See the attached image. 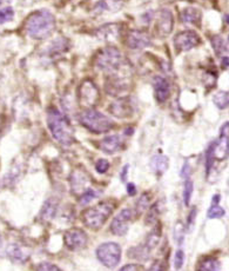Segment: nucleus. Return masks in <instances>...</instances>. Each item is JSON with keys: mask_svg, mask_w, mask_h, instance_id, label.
Wrapping results in <instances>:
<instances>
[{"mask_svg": "<svg viewBox=\"0 0 229 271\" xmlns=\"http://www.w3.org/2000/svg\"><path fill=\"white\" fill-rule=\"evenodd\" d=\"M25 27L28 36L41 40L52 35L55 29V18L50 11H38L27 19Z\"/></svg>", "mask_w": 229, "mask_h": 271, "instance_id": "obj_2", "label": "nucleus"}, {"mask_svg": "<svg viewBox=\"0 0 229 271\" xmlns=\"http://www.w3.org/2000/svg\"><path fill=\"white\" fill-rule=\"evenodd\" d=\"M121 30L118 24H106L97 30V37L101 40L115 41L120 37Z\"/></svg>", "mask_w": 229, "mask_h": 271, "instance_id": "obj_17", "label": "nucleus"}, {"mask_svg": "<svg viewBox=\"0 0 229 271\" xmlns=\"http://www.w3.org/2000/svg\"><path fill=\"white\" fill-rule=\"evenodd\" d=\"M227 47L229 49V37H228V46H227Z\"/></svg>", "mask_w": 229, "mask_h": 271, "instance_id": "obj_48", "label": "nucleus"}, {"mask_svg": "<svg viewBox=\"0 0 229 271\" xmlns=\"http://www.w3.org/2000/svg\"><path fill=\"white\" fill-rule=\"evenodd\" d=\"M191 174H192L191 165H189L188 162H186L185 164H183L182 169H181V172H180L181 177H182V178H185V179H188L189 176H191Z\"/></svg>", "mask_w": 229, "mask_h": 271, "instance_id": "obj_38", "label": "nucleus"}, {"mask_svg": "<svg viewBox=\"0 0 229 271\" xmlns=\"http://www.w3.org/2000/svg\"><path fill=\"white\" fill-rule=\"evenodd\" d=\"M160 213V210H159V203H155L153 207H151V210L148 211V213H147V217H146V224L147 225H154L155 223H157V219H158V216H159Z\"/></svg>", "mask_w": 229, "mask_h": 271, "instance_id": "obj_33", "label": "nucleus"}, {"mask_svg": "<svg viewBox=\"0 0 229 271\" xmlns=\"http://www.w3.org/2000/svg\"><path fill=\"white\" fill-rule=\"evenodd\" d=\"M183 263H185V252L183 250L179 249L175 253V258H174V267L176 270H180L181 268L183 267Z\"/></svg>", "mask_w": 229, "mask_h": 271, "instance_id": "obj_36", "label": "nucleus"}, {"mask_svg": "<svg viewBox=\"0 0 229 271\" xmlns=\"http://www.w3.org/2000/svg\"><path fill=\"white\" fill-rule=\"evenodd\" d=\"M127 194H129V196H135L137 194V188H135V185L133 184V183H129V184H127Z\"/></svg>", "mask_w": 229, "mask_h": 271, "instance_id": "obj_41", "label": "nucleus"}, {"mask_svg": "<svg viewBox=\"0 0 229 271\" xmlns=\"http://www.w3.org/2000/svg\"><path fill=\"white\" fill-rule=\"evenodd\" d=\"M220 200H221V196L220 194H215L213 197V199H211V204H219Z\"/></svg>", "mask_w": 229, "mask_h": 271, "instance_id": "obj_45", "label": "nucleus"}, {"mask_svg": "<svg viewBox=\"0 0 229 271\" xmlns=\"http://www.w3.org/2000/svg\"><path fill=\"white\" fill-rule=\"evenodd\" d=\"M79 120L81 125L85 126L92 134H105L114 128V121L106 115L101 114L94 109H86L79 115Z\"/></svg>", "mask_w": 229, "mask_h": 271, "instance_id": "obj_4", "label": "nucleus"}, {"mask_svg": "<svg viewBox=\"0 0 229 271\" xmlns=\"http://www.w3.org/2000/svg\"><path fill=\"white\" fill-rule=\"evenodd\" d=\"M127 46L133 50H142L146 47H149L152 45V39L148 33L143 31H131L126 37Z\"/></svg>", "mask_w": 229, "mask_h": 271, "instance_id": "obj_12", "label": "nucleus"}, {"mask_svg": "<svg viewBox=\"0 0 229 271\" xmlns=\"http://www.w3.org/2000/svg\"><path fill=\"white\" fill-rule=\"evenodd\" d=\"M221 66L223 69H229V56H223L221 59Z\"/></svg>", "mask_w": 229, "mask_h": 271, "instance_id": "obj_43", "label": "nucleus"}, {"mask_svg": "<svg viewBox=\"0 0 229 271\" xmlns=\"http://www.w3.org/2000/svg\"><path fill=\"white\" fill-rule=\"evenodd\" d=\"M99 194L97 191H94L93 189L89 188L86 193H84L80 197H79V203H80L83 207H85V205H88L90 202H93V200L97 198Z\"/></svg>", "mask_w": 229, "mask_h": 271, "instance_id": "obj_31", "label": "nucleus"}, {"mask_svg": "<svg viewBox=\"0 0 229 271\" xmlns=\"http://www.w3.org/2000/svg\"><path fill=\"white\" fill-rule=\"evenodd\" d=\"M174 19L173 15L169 10H162L159 16V20H158V29L161 36H168L173 31Z\"/></svg>", "mask_w": 229, "mask_h": 271, "instance_id": "obj_19", "label": "nucleus"}, {"mask_svg": "<svg viewBox=\"0 0 229 271\" xmlns=\"http://www.w3.org/2000/svg\"><path fill=\"white\" fill-rule=\"evenodd\" d=\"M97 66L103 71L113 75L125 67V60L117 47L107 46L97 56Z\"/></svg>", "mask_w": 229, "mask_h": 271, "instance_id": "obj_5", "label": "nucleus"}, {"mask_svg": "<svg viewBox=\"0 0 229 271\" xmlns=\"http://www.w3.org/2000/svg\"><path fill=\"white\" fill-rule=\"evenodd\" d=\"M58 211V202L54 198H49L42 205L40 210V219L42 222L49 223L55 217Z\"/></svg>", "mask_w": 229, "mask_h": 271, "instance_id": "obj_20", "label": "nucleus"}, {"mask_svg": "<svg viewBox=\"0 0 229 271\" xmlns=\"http://www.w3.org/2000/svg\"><path fill=\"white\" fill-rule=\"evenodd\" d=\"M47 125L53 138L61 145L70 146L74 142V134L70 121L54 107H51L47 112Z\"/></svg>", "mask_w": 229, "mask_h": 271, "instance_id": "obj_1", "label": "nucleus"}, {"mask_svg": "<svg viewBox=\"0 0 229 271\" xmlns=\"http://www.w3.org/2000/svg\"><path fill=\"white\" fill-rule=\"evenodd\" d=\"M108 169H109V162L107 159H104V158L99 159L97 164H95V170H97L99 174H106V172L108 171Z\"/></svg>", "mask_w": 229, "mask_h": 271, "instance_id": "obj_37", "label": "nucleus"}, {"mask_svg": "<svg viewBox=\"0 0 229 271\" xmlns=\"http://www.w3.org/2000/svg\"><path fill=\"white\" fill-rule=\"evenodd\" d=\"M127 172H128V165H126L125 168L123 169V172H121V180H123V182H125L127 179Z\"/></svg>", "mask_w": 229, "mask_h": 271, "instance_id": "obj_44", "label": "nucleus"}, {"mask_svg": "<svg viewBox=\"0 0 229 271\" xmlns=\"http://www.w3.org/2000/svg\"><path fill=\"white\" fill-rule=\"evenodd\" d=\"M2 1H4V0H0V4H1V2H2Z\"/></svg>", "mask_w": 229, "mask_h": 271, "instance_id": "obj_49", "label": "nucleus"}, {"mask_svg": "<svg viewBox=\"0 0 229 271\" xmlns=\"http://www.w3.org/2000/svg\"><path fill=\"white\" fill-rule=\"evenodd\" d=\"M6 255L14 263L24 264L30 259V251L25 245L18 244V243H11L6 248Z\"/></svg>", "mask_w": 229, "mask_h": 271, "instance_id": "obj_14", "label": "nucleus"}, {"mask_svg": "<svg viewBox=\"0 0 229 271\" xmlns=\"http://www.w3.org/2000/svg\"><path fill=\"white\" fill-rule=\"evenodd\" d=\"M149 253H151V250L146 247L145 244H141L139 247L132 248L129 250L128 255L129 257L135 259H139V261H147L149 258Z\"/></svg>", "mask_w": 229, "mask_h": 271, "instance_id": "obj_24", "label": "nucleus"}, {"mask_svg": "<svg viewBox=\"0 0 229 271\" xmlns=\"http://www.w3.org/2000/svg\"><path fill=\"white\" fill-rule=\"evenodd\" d=\"M200 271H222L221 264L215 257H207L200 264Z\"/></svg>", "mask_w": 229, "mask_h": 271, "instance_id": "obj_26", "label": "nucleus"}, {"mask_svg": "<svg viewBox=\"0 0 229 271\" xmlns=\"http://www.w3.org/2000/svg\"><path fill=\"white\" fill-rule=\"evenodd\" d=\"M225 18H226V21H227V22H229V15H226V17H225Z\"/></svg>", "mask_w": 229, "mask_h": 271, "instance_id": "obj_47", "label": "nucleus"}, {"mask_svg": "<svg viewBox=\"0 0 229 271\" xmlns=\"http://www.w3.org/2000/svg\"><path fill=\"white\" fill-rule=\"evenodd\" d=\"M193 182L191 179H186L185 185H183V203H185L186 207H188L191 204L192 196H193Z\"/></svg>", "mask_w": 229, "mask_h": 271, "instance_id": "obj_30", "label": "nucleus"}, {"mask_svg": "<svg viewBox=\"0 0 229 271\" xmlns=\"http://www.w3.org/2000/svg\"><path fill=\"white\" fill-rule=\"evenodd\" d=\"M64 243L69 250L80 251L86 248L87 243H88V237L81 229L73 228L66 231L64 236Z\"/></svg>", "mask_w": 229, "mask_h": 271, "instance_id": "obj_9", "label": "nucleus"}, {"mask_svg": "<svg viewBox=\"0 0 229 271\" xmlns=\"http://www.w3.org/2000/svg\"><path fill=\"white\" fill-rule=\"evenodd\" d=\"M213 101L220 110H225L229 105V95L225 91H219L214 96Z\"/></svg>", "mask_w": 229, "mask_h": 271, "instance_id": "obj_28", "label": "nucleus"}, {"mask_svg": "<svg viewBox=\"0 0 229 271\" xmlns=\"http://www.w3.org/2000/svg\"><path fill=\"white\" fill-rule=\"evenodd\" d=\"M115 209V202L112 199H105L99 202L94 207L85 209L81 213L84 224L90 230H99L105 225L107 219Z\"/></svg>", "mask_w": 229, "mask_h": 271, "instance_id": "obj_3", "label": "nucleus"}, {"mask_svg": "<svg viewBox=\"0 0 229 271\" xmlns=\"http://www.w3.org/2000/svg\"><path fill=\"white\" fill-rule=\"evenodd\" d=\"M152 169L155 174H165L167 169H168V158L166 156H154L152 158V162H151Z\"/></svg>", "mask_w": 229, "mask_h": 271, "instance_id": "obj_23", "label": "nucleus"}, {"mask_svg": "<svg viewBox=\"0 0 229 271\" xmlns=\"http://www.w3.org/2000/svg\"><path fill=\"white\" fill-rule=\"evenodd\" d=\"M152 203V194L149 193H145L140 196V198L138 199L137 205H135V213L137 216H141L143 213V211H146L149 208Z\"/></svg>", "mask_w": 229, "mask_h": 271, "instance_id": "obj_25", "label": "nucleus"}, {"mask_svg": "<svg viewBox=\"0 0 229 271\" xmlns=\"http://www.w3.org/2000/svg\"><path fill=\"white\" fill-rule=\"evenodd\" d=\"M147 271H163V265L161 261H155Z\"/></svg>", "mask_w": 229, "mask_h": 271, "instance_id": "obj_40", "label": "nucleus"}, {"mask_svg": "<svg viewBox=\"0 0 229 271\" xmlns=\"http://www.w3.org/2000/svg\"><path fill=\"white\" fill-rule=\"evenodd\" d=\"M173 233H174L175 242H176V244L179 245V247H181V245L183 244V241H185V236H186V230L182 223L177 222L176 224H175Z\"/></svg>", "mask_w": 229, "mask_h": 271, "instance_id": "obj_29", "label": "nucleus"}, {"mask_svg": "<svg viewBox=\"0 0 229 271\" xmlns=\"http://www.w3.org/2000/svg\"><path fill=\"white\" fill-rule=\"evenodd\" d=\"M181 20L188 26H200L202 19V13L196 7H187L181 12Z\"/></svg>", "mask_w": 229, "mask_h": 271, "instance_id": "obj_18", "label": "nucleus"}, {"mask_svg": "<svg viewBox=\"0 0 229 271\" xmlns=\"http://www.w3.org/2000/svg\"><path fill=\"white\" fill-rule=\"evenodd\" d=\"M226 214L225 209L220 207L219 204H211V208L208 209L207 217L209 219H215V218H222Z\"/></svg>", "mask_w": 229, "mask_h": 271, "instance_id": "obj_32", "label": "nucleus"}, {"mask_svg": "<svg viewBox=\"0 0 229 271\" xmlns=\"http://www.w3.org/2000/svg\"><path fill=\"white\" fill-rule=\"evenodd\" d=\"M211 47H213L214 51H215L216 55L221 56L222 53H225L226 50H227V44L225 43V40H223V38L221 36H219V35L211 36Z\"/></svg>", "mask_w": 229, "mask_h": 271, "instance_id": "obj_27", "label": "nucleus"}, {"mask_svg": "<svg viewBox=\"0 0 229 271\" xmlns=\"http://www.w3.org/2000/svg\"><path fill=\"white\" fill-rule=\"evenodd\" d=\"M123 7V1L121 0H100L95 5V12L104 13V12H118Z\"/></svg>", "mask_w": 229, "mask_h": 271, "instance_id": "obj_21", "label": "nucleus"}, {"mask_svg": "<svg viewBox=\"0 0 229 271\" xmlns=\"http://www.w3.org/2000/svg\"><path fill=\"white\" fill-rule=\"evenodd\" d=\"M2 245H4V239H2L1 233H0V255H1V251H2Z\"/></svg>", "mask_w": 229, "mask_h": 271, "instance_id": "obj_46", "label": "nucleus"}, {"mask_svg": "<svg viewBox=\"0 0 229 271\" xmlns=\"http://www.w3.org/2000/svg\"><path fill=\"white\" fill-rule=\"evenodd\" d=\"M153 89H154L155 99L159 103H165L171 96V85L166 78L157 76L153 78Z\"/></svg>", "mask_w": 229, "mask_h": 271, "instance_id": "obj_15", "label": "nucleus"}, {"mask_svg": "<svg viewBox=\"0 0 229 271\" xmlns=\"http://www.w3.org/2000/svg\"><path fill=\"white\" fill-rule=\"evenodd\" d=\"M201 44V38L194 31H182L174 37V46L179 52H187Z\"/></svg>", "mask_w": 229, "mask_h": 271, "instance_id": "obj_8", "label": "nucleus"}, {"mask_svg": "<svg viewBox=\"0 0 229 271\" xmlns=\"http://www.w3.org/2000/svg\"><path fill=\"white\" fill-rule=\"evenodd\" d=\"M14 17V11L12 7L7 6L0 10V24H5V22L11 21Z\"/></svg>", "mask_w": 229, "mask_h": 271, "instance_id": "obj_34", "label": "nucleus"}, {"mask_svg": "<svg viewBox=\"0 0 229 271\" xmlns=\"http://www.w3.org/2000/svg\"><path fill=\"white\" fill-rule=\"evenodd\" d=\"M161 235H162V228H161V224L160 223H155V224L153 225L152 231L148 233V236L146 237V241L143 244H145L146 247L152 251L158 244H159Z\"/></svg>", "mask_w": 229, "mask_h": 271, "instance_id": "obj_22", "label": "nucleus"}, {"mask_svg": "<svg viewBox=\"0 0 229 271\" xmlns=\"http://www.w3.org/2000/svg\"><path fill=\"white\" fill-rule=\"evenodd\" d=\"M70 183L72 193L74 194L75 196H78V198L89 189L88 174H87L86 172H84L83 170L73 171L72 174H70Z\"/></svg>", "mask_w": 229, "mask_h": 271, "instance_id": "obj_11", "label": "nucleus"}, {"mask_svg": "<svg viewBox=\"0 0 229 271\" xmlns=\"http://www.w3.org/2000/svg\"><path fill=\"white\" fill-rule=\"evenodd\" d=\"M35 271H63L58 265L50 262H41L35 267Z\"/></svg>", "mask_w": 229, "mask_h": 271, "instance_id": "obj_35", "label": "nucleus"}, {"mask_svg": "<svg viewBox=\"0 0 229 271\" xmlns=\"http://www.w3.org/2000/svg\"><path fill=\"white\" fill-rule=\"evenodd\" d=\"M119 271H138V267L135 264H127Z\"/></svg>", "mask_w": 229, "mask_h": 271, "instance_id": "obj_42", "label": "nucleus"}, {"mask_svg": "<svg viewBox=\"0 0 229 271\" xmlns=\"http://www.w3.org/2000/svg\"><path fill=\"white\" fill-rule=\"evenodd\" d=\"M95 255L101 264L108 269H114L121 261V248L118 243H103L95 250Z\"/></svg>", "mask_w": 229, "mask_h": 271, "instance_id": "obj_6", "label": "nucleus"}, {"mask_svg": "<svg viewBox=\"0 0 229 271\" xmlns=\"http://www.w3.org/2000/svg\"><path fill=\"white\" fill-rule=\"evenodd\" d=\"M78 99L81 106L89 107L94 106L99 100V91L95 84L90 80H85L80 84L78 90Z\"/></svg>", "mask_w": 229, "mask_h": 271, "instance_id": "obj_7", "label": "nucleus"}, {"mask_svg": "<svg viewBox=\"0 0 229 271\" xmlns=\"http://www.w3.org/2000/svg\"><path fill=\"white\" fill-rule=\"evenodd\" d=\"M196 214H197L196 208H193L188 214V227L189 228H193L195 219H196Z\"/></svg>", "mask_w": 229, "mask_h": 271, "instance_id": "obj_39", "label": "nucleus"}, {"mask_svg": "<svg viewBox=\"0 0 229 271\" xmlns=\"http://www.w3.org/2000/svg\"><path fill=\"white\" fill-rule=\"evenodd\" d=\"M133 210L131 209H123L113 218L111 223V231L115 236H125L128 232L129 225L133 221Z\"/></svg>", "mask_w": 229, "mask_h": 271, "instance_id": "obj_10", "label": "nucleus"}, {"mask_svg": "<svg viewBox=\"0 0 229 271\" xmlns=\"http://www.w3.org/2000/svg\"><path fill=\"white\" fill-rule=\"evenodd\" d=\"M109 112L114 117L125 119V118L131 117L134 114V107H133V104L129 98H120V99H117L111 104Z\"/></svg>", "mask_w": 229, "mask_h": 271, "instance_id": "obj_13", "label": "nucleus"}, {"mask_svg": "<svg viewBox=\"0 0 229 271\" xmlns=\"http://www.w3.org/2000/svg\"><path fill=\"white\" fill-rule=\"evenodd\" d=\"M99 149L105 154L113 155L123 149V139L118 135L107 136L99 142Z\"/></svg>", "mask_w": 229, "mask_h": 271, "instance_id": "obj_16", "label": "nucleus"}]
</instances>
